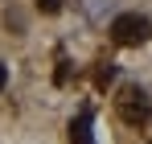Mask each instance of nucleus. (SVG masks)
<instances>
[{
	"instance_id": "1",
	"label": "nucleus",
	"mask_w": 152,
	"mask_h": 144,
	"mask_svg": "<svg viewBox=\"0 0 152 144\" xmlns=\"http://www.w3.org/2000/svg\"><path fill=\"white\" fill-rule=\"evenodd\" d=\"M111 37L119 46H144L152 37V21L144 12H115L111 17Z\"/></svg>"
},
{
	"instance_id": "2",
	"label": "nucleus",
	"mask_w": 152,
	"mask_h": 144,
	"mask_svg": "<svg viewBox=\"0 0 152 144\" xmlns=\"http://www.w3.org/2000/svg\"><path fill=\"white\" fill-rule=\"evenodd\" d=\"M115 107H119V115H124V123H132V128H140V123L148 120V111H152V103H148V91L144 87H124L119 91V99H115Z\"/></svg>"
},
{
	"instance_id": "3",
	"label": "nucleus",
	"mask_w": 152,
	"mask_h": 144,
	"mask_svg": "<svg viewBox=\"0 0 152 144\" xmlns=\"http://www.w3.org/2000/svg\"><path fill=\"white\" fill-rule=\"evenodd\" d=\"M74 4L91 25H107V17H115V0H74Z\"/></svg>"
},
{
	"instance_id": "4",
	"label": "nucleus",
	"mask_w": 152,
	"mask_h": 144,
	"mask_svg": "<svg viewBox=\"0 0 152 144\" xmlns=\"http://www.w3.org/2000/svg\"><path fill=\"white\" fill-rule=\"evenodd\" d=\"M70 144H95V136H91V111H82L70 123Z\"/></svg>"
},
{
	"instance_id": "5",
	"label": "nucleus",
	"mask_w": 152,
	"mask_h": 144,
	"mask_svg": "<svg viewBox=\"0 0 152 144\" xmlns=\"http://www.w3.org/2000/svg\"><path fill=\"white\" fill-rule=\"evenodd\" d=\"M33 4H37V8H41V12H62V0H33Z\"/></svg>"
},
{
	"instance_id": "6",
	"label": "nucleus",
	"mask_w": 152,
	"mask_h": 144,
	"mask_svg": "<svg viewBox=\"0 0 152 144\" xmlns=\"http://www.w3.org/2000/svg\"><path fill=\"white\" fill-rule=\"evenodd\" d=\"M111 78H115V66L107 62V66H103V70H99V87H103V82H111Z\"/></svg>"
},
{
	"instance_id": "7",
	"label": "nucleus",
	"mask_w": 152,
	"mask_h": 144,
	"mask_svg": "<svg viewBox=\"0 0 152 144\" xmlns=\"http://www.w3.org/2000/svg\"><path fill=\"white\" fill-rule=\"evenodd\" d=\"M4 87H8V66L0 62V91H4Z\"/></svg>"
}]
</instances>
